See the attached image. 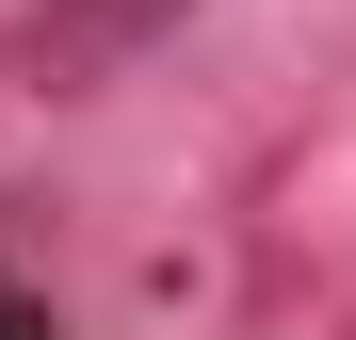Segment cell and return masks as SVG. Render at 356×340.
Returning a JSON list of instances; mask_svg holds the SVG:
<instances>
[{"instance_id": "1", "label": "cell", "mask_w": 356, "mask_h": 340, "mask_svg": "<svg viewBox=\"0 0 356 340\" xmlns=\"http://www.w3.org/2000/svg\"><path fill=\"white\" fill-rule=\"evenodd\" d=\"M146 17L162 0H65V17H33V49H49V81H81V65H113V49H146Z\"/></svg>"}, {"instance_id": "2", "label": "cell", "mask_w": 356, "mask_h": 340, "mask_svg": "<svg viewBox=\"0 0 356 340\" xmlns=\"http://www.w3.org/2000/svg\"><path fill=\"white\" fill-rule=\"evenodd\" d=\"M0 340H49V308H17V292H0Z\"/></svg>"}]
</instances>
